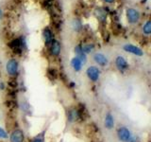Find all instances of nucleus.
Here are the masks:
<instances>
[{
    "label": "nucleus",
    "instance_id": "obj_1",
    "mask_svg": "<svg viewBox=\"0 0 151 142\" xmlns=\"http://www.w3.org/2000/svg\"><path fill=\"white\" fill-rule=\"evenodd\" d=\"M117 136H118V139L120 141L127 142L132 136V133L129 128H127L126 126H121L119 129L117 130Z\"/></svg>",
    "mask_w": 151,
    "mask_h": 142
},
{
    "label": "nucleus",
    "instance_id": "obj_2",
    "mask_svg": "<svg viewBox=\"0 0 151 142\" xmlns=\"http://www.w3.org/2000/svg\"><path fill=\"white\" fill-rule=\"evenodd\" d=\"M86 75L88 79L93 83H96L98 82L99 78H100V70L98 69L96 66H89L86 70Z\"/></svg>",
    "mask_w": 151,
    "mask_h": 142
},
{
    "label": "nucleus",
    "instance_id": "obj_4",
    "mask_svg": "<svg viewBox=\"0 0 151 142\" xmlns=\"http://www.w3.org/2000/svg\"><path fill=\"white\" fill-rule=\"evenodd\" d=\"M9 141L11 142H24L25 141V133L21 129H15L9 135Z\"/></svg>",
    "mask_w": 151,
    "mask_h": 142
},
{
    "label": "nucleus",
    "instance_id": "obj_11",
    "mask_svg": "<svg viewBox=\"0 0 151 142\" xmlns=\"http://www.w3.org/2000/svg\"><path fill=\"white\" fill-rule=\"evenodd\" d=\"M9 46L14 52H21L23 49V42L21 39H14L9 44Z\"/></svg>",
    "mask_w": 151,
    "mask_h": 142
},
{
    "label": "nucleus",
    "instance_id": "obj_6",
    "mask_svg": "<svg viewBox=\"0 0 151 142\" xmlns=\"http://www.w3.org/2000/svg\"><path fill=\"white\" fill-rule=\"evenodd\" d=\"M124 50L126 52H129L130 54H133L135 56H143L144 55V51L142 50L140 47L136 46L134 45H130V44H127L124 46Z\"/></svg>",
    "mask_w": 151,
    "mask_h": 142
},
{
    "label": "nucleus",
    "instance_id": "obj_3",
    "mask_svg": "<svg viewBox=\"0 0 151 142\" xmlns=\"http://www.w3.org/2000/svg\"><path fill=\"white\" fill-rule=\"evenodd\" d=\"M18 62L15 59H11L7 62L6 64V71L9 76H15L18 73Z\"/></svg>",
    "mask_w": 151,
    "mask_h": 142
},
{
    "label": "nucleus",
    "instance_id": "obj_21",
    "mask_svg": "<svg viewBox=\"0 0 151 142\" xmlns=\"http://www.w3.org/2000/svg\"><path fill=\"white\" fill-rule=\"evenodd\" d=\"M73 25H74V28L75 30H78L80 28H81V24H80V22L78 20H75L74 23H73Z\"/></svg>",
    "mask_w": 151,
    "mask_h": 142
},
{
    "label": "nucleus",
    "instance_id": "obj_13",
    "mask_svg": "<svg viewBox=\"0 0 151 142\" xmlns=\"http://www.w3.org/2000/svg\"><path fill=\"white\" fill-rule=\"evenodd\" d=\"M75 52H76V54H77L78 56V58L81 61V63L84 64H86V62H87V54H85L83 50H82V47L81 46H77L75 47Z\"/></svg>",
    "mask_w": 151,
    "mask_h": 142
},
{
    "label": "nucleus",
    "instance_id": "obj_8",
    "mask_svg": "<svg viewBox=\"0 0 151 142\" xmlns=\"http://www.w3.org/2000/svg\"><path fill=\"white\" fill-rule=\"evenodd\" d=\"M115 65L120 71H125L129 68V64H127V62L125 59V57H123V56H117L116 57Z\"/></svg>",
    "mask_w": 151,
    "mask_h": 142
},
{
    "label": "nucleus",
    "instance_id": "obj_16",
    "mask_svg": "<svg viewBox=\"0 0 151 142\" xmlns=\"http://www.w3.org/2000/svg\"><path fill=\"white\" fill-rule=\"evenodd\" d=\"M96 16L99 21L104 22V21H106V18H107V12L104 9L99 8L96 9Z\"/></svg>",
    "mask_w": 151,
    "mask_h": 142
},
{
    "label": "nucleus",
    "instance_id": "obj_17",
    "mask_svg": "<svg viewBox=\"0 0 151 142\" xmlns=\"http://www.w3.org/2000/svg\"><path fill=\"white\" fill-rule=\"evenodd\" d=\"M82 47V50L85 54H88V53H91V52L94 49V46L93 44H84L83 46H81Z\"/></svg>",
    "mask_w": 151,
    "mask_h": 142
},
{
    "label": "nucleus",
    "instance_id": "obj_19",
    "mask_svg": "<svg viewBox=\"0 0 151 142\" xmlns=\"http://www.w3.org/2000/svg\"><path fill=\"white\" fill-rule=\"evenodd\" d=\"M8 138V133L4 128L0 127V139H7Z\"/></svg>",
    "mask_w": 151,
    "mask_h": 142
},
{
    "label": "nucleus",
    "instance_id": "obj_24",
    "mask_svg": "<svg viewBox=\"0 0 151 142\" xmlns=\"http://www.w3.org/2000/svg\"><path fill=\"white\" fill-rule=\"evenodd\" d=\"M1 18H2V11L0 9V19H1Z\"/></svg>",
    "mask_w": 151,
    "mask_h": 142
},
{
    "label": "nucleus",
    "instance_id": "obj_9",
    "mask_svg": "<svg viewBox=\"0 0 151 142\" xmlns=\"http://www.w3.org/2000/svg\"><path fill=\"white\" fill-rule=\"evenodd\" d=\"M93 60L98 65H100V66H106L109 63L107 57L102 53H99V52H97V53L93 55Z\"/></svg>",
    "mask_w": 151,
    "mask_h": 142
},
{
    "label": "nucleus",
    "instance_id": "obj_18",
    "mask_svg": "<svg viewBox=\"0 0 151 142\" xmlns=\"http://www.w3.org/2000/svg\"><path fill=\"white\" fill-rule=\"evenodd\" d=\"M143 31H144L145 34H146V35H149L150 33H151V23H150V21H147L144 25Z\"/></svg>",
    "mask_w": 151,
    "mask_h": 142
},
{
    "label": "nucleus",
    "instance_id": "obj_15",
    "mask_svg": "<svg viewBox=\"0 0 151 142\" xmlns=\"http://www.w3.org/2000/svg\"><path fill=\"white\" fill-rule=\"evenodd\" d=\"M71 66H72V68L76 72H78V71H80L82 68V63L78 57H75V58L71 60Z\"/></svg>",
    "mask_w": 151,
    "mask_h": 142
},
{
    "label": "nucleus",
    "instance_id": "obj_22",
    "mask_svg": "<svg viewBox=\"0 0 151 142\" xmlns=\"http://www.w3.org/2000/svg\"><path fill=\"white\" fill-rule=\"evenodd\" d=\"M127 142H139V138H138V136H135V135H132V136L130 137V139Z\"/></svg>",
    "mask_w": 151,
    "mask_h": 142
},
{
    "label": "nucleus",
    "instance_id": "obj_10",
    "mask_svg": "<svg viewBox=\"0 0 151 142\" xmlns=\"http://www.w3.org/2000/svg\"><path fill=\"white\" fill-rule=\"evenodd\" d=\"M60 49L61 46L59 41L57 40H53L51 42V46H50V53L52 56H59L60 53Z\"/></svg>",
    "mask_w": 151,
    "mask_h": 142
},
{
    "label": "nucleus",
    "instance_id": "obj_14",
    "mask_svg": "<svg viewBox=\"0 0 151 142\" xmlns=\"http://www.w3.org/2000/svg\"><path fill=\"white\" fill-rule=\"evenodd\" d=\"M42 37H44V40L46 45L51 44V42L53 41V33H52V31L48 28H45L42 30Z\"/></svg>",
    "mask_w": 151,
    "mask_h": 142
},
{
    "label": "nucleus",
    "instance_id": "obj_7",
    "mask_svg": "<svg viewBox=\"0 0 151 142\" xmlns=\"http://www.w3.org/2000/svg\"><path fill=\"white\" fill-rule=\"evenodd\" d=\"M104 126L108 130H112L115 126V120L111 112H108L104 118Z\"/></svg>",
    "mask_w": 151,
    "mask_h": 142
},
{
    "label": "nucleus",
    "instance_id": "obj_12",
    "mask_svg": "<svg viewBox=\"0 0 151 142\" xmlns=\"http://www.w3.org/2000/svg\"><path fill=\"white\" fill-rule=\"evenodd\" d=\"M80 117V112L77 109H71L67 113V120L69 122H76Z\"/></svg>",
    "mask_w": 151,
    "mask_h": 142
},
{
    "label": "nucleus",
    "instance_id": "obj_23",
    "mask_svg": "<svg viewBox=\"0 0 151 142\" xmlns=\"http://www.w3.org/2000/svg\"><path fill=\"white\" fill-rule=\"evenodd\" d=\"M104 1L107 2V3H112L113 1H114V0H104Z\"/></svg>",
    "mask_w": 151,
    "mask_h": 142
},
{
    "label": "nucleus",
    "instance_id": "obj_5",
    "mask_svg": "<svg viewBox=\"0 0 151 142\" xmlns=\"http://www.w3.org/2000/svg\"><path fill=\"white\" fill-rule=\"evenodd\" d=\"M127 17L130 24H135L139 21L140 13L138 11H136L135 9H127Z\"/></svg>",
    "mask_w": 151,
    "mask_h": 142
},
{
    "label": "nucleus",
    "instance_id": "obj_20",
    "mask_svg": "<svg viewBox=\"0 0 151 142\" xmlns=\"http://www.w3.org/2000/svg\"><path fill=\"white\" fill-rule=\"evenodd\" d=\"M31 142H45V139H44V136L42 135H37L36 137H34Z\"/></svg>",
    "mask_w": 151,
    "mask_h": 142
}]
</instances>
